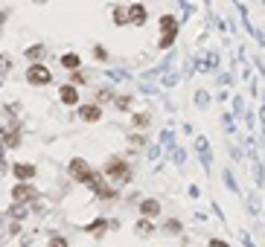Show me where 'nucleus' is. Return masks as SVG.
Wrapping results in <instances>:
<instances>
[{
    "instance_id": "obj_1",
    "label": "nucleus",
    "mask_w": 265,
    "mask_h": 247,
    "mask_svg": "<svg viewBox=\"0 0 265 247\" xmlns=\"http://www.w3.org/2000/svg\"><path fill=\"white\" fill-rule=\"evenodd\" d=\"M67 172H70V177H76L79 183H88V186H91L93 175H96V172H93L91 166H88V160H82V157H76V160H70Z\"/></svg>"
},
{
    "instance_id": "obj_2",
    "label": "nucleus",
    "mask_w": 265,
    "mask_h": 247,
    "mask_svg": "<svg viewBox=\"0 0 265 247\" xmlns=\"http://www.w3.org/2000/svg\"><path fill=\"white\" fill-rule=\"evenodd\" d=\"M105 172L111 175V180H114V183H126L128 177H131V172H128V166L123 163L120 157H111V160L105 163Z\"/></svg>"
},
{
    "instance_id": "obj_3",
    "label": "nucleus",
    "mask_w": 265,
    "mask_h": 247,
    "mask_svg": "<svg viewBox=\"0 0 265 247\" xmlns=\"http://www.w3.org/2000/svg\"><path fill=\"white\" fill-rule=\"evenodd\" d=\"M50 79H53V73L47 70L44 64H32V67L26 70V82L29 84H47Z\"/></svg>"
},
{
    "instance_id": "obj_4",
    "label": "nucleus",
    "mask_w": 265,
    "mask_h": 247,
    "mask_svg": "<svg viewBox=\"0 0 265 247\" xmlns=\"http://www.w3.org/2000/svg\"><path fill=\"white\" fill-rule=\"evenodd\" d=\"M146 18H149V12H146V6L143 3H134V6H128V24H146Z\"/></svg>"
},
{
    "instance_id": "obj_5",
    "label": "nucleus",
    "mask_w": 265,
    "mask_h": 247,
    "mask_svg": "<svg viewBox=\"0 0 265 247\" xmlns=\"http://www.w3.org/2000/svg\"><path fill=\"white\" fill-rule=\"evenodd\" d=\"M35 195V189L29 183H18V186H12V201L15 204H23V201H29Z\"/></svg>"
},
{
    "instance_id": "obj_6",
    "label": "nucleus",
    "mask_w": 265,
    "mask_h": 247,
    "mask_svg": "<svg viewBox=\"0 0 265 247\" xmlns=\"http://www.w3.org/2000/svg\"><path fill=\"white\" fill-rule=\"evenodd\" d=\"M12 172H15V177H18L21 183H26V180H32L35 177V166L32 163H15L12 166Z\"/></svg>"
},
{
    "instance_id": "obj_7",
    "label": "nucleus",
    "mask_w": 265,
    "mask_h": 247,
    "mask_svg": "<svg viewBox=\"0 0 265 247\" xmlns=\"http://www.w3.org/2000/svg\"><path fill=\"white\" fill-rule=\"evenodd\" d=\"M79 117L85 119V122H99V119H102V108L99 105H82Z\"/></svg>"
},
{
    "instance_id": "obj_8",
    "label": "nucleus",
    "mask_w": 265,
    "mask_h": 247,
    "mask_svg": "<svg viewBox=\"0 0 265 247\" xmlns=\"http://www.w3.org/2000/svg\"><path fill=\"white\" fill-rule=\"evenodd\" d=\"M58 96H61L64 105H76V102H79V90H76V84H64V87L58 90Z\"/></svg>"
},
{
    "instance_id": "obj_9",
    "label": "nucleus",
    "mask_w": 265,
    "mask_h": 247,
    "mask_svg": "<svg viewBox=\"0 0 265 247\" xmlns=\"http://www.w3.org/2000/svg\"><path fill=\"white\" fill-rule=\"evenodd\" d=\"M158 212H161V204H158L155 198H149V201L140 204V215H143V218H155Z\"/></svg>"
},
{
    "instance_id": "obj_10",
    "label": "nucleus",
    "mask_w": 265,
    "mask_h": 247,
    "mask_svg": "<svg viewBox=\"0 0 265 247\" xmlns=\"http://www.w3.org/2000/svg\"><path fill=\"white\" fill-rule=\"evenodd\" d=\"M161 29H163V35H172V32H178V24H175V18L163 15V18H161Z\"/></svg>"
},
{
    "instance_id": "obj_11",
    "label": "nucleus",
    "mask_w": 265,
    "mask_h": 247,
    "mask_svg": "<svg viewBox=\"0 0 265 247\" xmlns=\"http://www.w3.org/2000/svg\"><path fill=\"white\" fill-rule=\"evenodd\" d=\"M61 64L76 73V67H79V56H76V53H67V56H61Z\"/></svg>"
},
{
    "instance_id": "obj_12",
    "label": "nucleus",
    "mask_w": 265,
    "mask_h": 247,
    "mask_svg": "<svg viewBox=\"0 0 265 247\" xmlns=\"http://www.w3.org/2000/svg\"><path fill=\"white\" fill-rule=\"evenodd\" d=\"M44 53H47V50L41 47V44H35V47L26 50V59H44Z\"/></svg>"
},
{
    "instance_id": "obj_13",
    "label": "nucleus",
    "mask_w": 265,
    "mask_h": 247,
    "mask_svg": "<svg viewBox=\"0 0 265 247\" xmlns=\"http://www.w3.org/2000/svg\"><path fill=\"white\" fill-rule=\"evenodd\" d=\"M105 227H108V224L102 221V218H99V221H93V224H88V233H93V235H99L105 230Z\"/></svg>"
},
{
    "instance_id": "obj_14",
    "label": "nucleus",
    "mask_w": 265,
    "mask_h": 247,
    "mask_svg": "<svg viewBox=\"0 0 265 247\" xmlns=\"http://www.w3.org/2000/svg\"><path fill=\"white\" fill-rule=\"evenodd\" d=\"M12 70V59L9 56H0V76H6Z\"/></svg>"
},
{
    "instance_id": "obj_15",
    "label": "nucleus",
    "mask_w": 265,
    "mask_h": 247,
    "mask_svg": "<svg viewBox=\"0 0 265 247\" xmlns=\"http://www.w3.org/2000/svg\"><path fill=\"white\" fill-rule=\"evenodd\" d=\"M114 21H117L120 26H123V24H128V12H123V9L117 6V9H114Z\"/></svg>"
},
{
    "instance_id": "obj_16",
    "label": "nucleus",
    "mask_w": 265,
    "mask_h": 247,
    "mask_svg": "<svg viewBox=\"0 0 265 247\" xmlns=\"http://www.w3.org/2000/svg\"><path fill=\"white\" fill-rule=\"evenodd\" d=\"M134 230H137L140 235H149V233H152V224L143 218V221H137V227H134Z\"/></svg>"
},
{
    "instance_id": "obj_17",
    "label": "nucleus",
    "mask_w": 265,
    "mask_h": 247,
    "mask_svg": "<svg viewBox=\"0 0 265 247\" xmlns=\"http://www.w3.org/2000/svg\"><path fill=\"white\" fill-rule=\"evenodd\" d=\"M149 125V117L146 114H134V128H146Z\"/></svg>"
},
{
    "instance_id": "obj_18",
    "label": "nucleus",
    "mask_w": 265,
    "mask_h": 247,
    "mask_svg": "<svg viewBox=\"0 0 265 247\" xmlns=\"http://www.w3.org/2000/svg\"><path fill=\"white\" fill-rule=\"evenodd\" d=\"M50 247H70V244H67V238H61V235H53V238H50Z\"/></svg>"
},
{
    "instance_id": "obj_19",
    "label": "nucleus",
    "mask_w": 265,
    "mask_h": 247,
    "mask_svg": "<svg viewBox=\"0 0 265 247\" xmlns=\"http://www.w3.org/2000/svg\"><path fill=\"white\" fill-rule=\"evenodd\" d=\"M131 105V96H120V99H117V108H128Z\"/></svg>"
},
{
    "instance_id": "obj_20",
    "label": "nucleus",
    "mask_w": 265,
    "mask_h": 247,
    "mask_svg": "<svg viewBox=\"0 0 265 247\" xmlns=\"http://www.w3.org/2000/svg\"><path fill=\"white\" fill-rule=\"evenodd\" d=\"M181 230V224L178 221H166V233H178Z\"/></svg>"
},
{
    "instance_id": "obj_21",
    "label": "nucleus",
    "mask_w": 265,
    "mask_h": 247,
    "mask_svg": "<svg viewBox=\"0 0 265 247\" xmlns=\"http://www.w3.org/2000/svg\"><path fill=\"white\" fill-rule=\"evenodd\" d=\"M172 41H175V32H172V35H163V38H161V47L166 50L169 44H172Z\"/></svg>"
},
{
    "instance_id": "obj_22",
    "label": "nucleus",
    "mask_w": 265,
    "mask_h": 247,
    "mask_svg": "<svg viewBox=\"0 0 265 247\" xmlns=\"http://www.w3.org/2000/svg\"><path fill=\"white\" fill-rule=\"evenodd\" d=\"M210 247H228L224 241H219V238H210Z\"/></svg>"
},
{
    "instance_id": "obj_23",
    "label": "nucleus",
    "mask_w": 265,
    "mask_h": 247,
    "mask_svg": "<svg viewBox=\"0 0 265 247\" xmlns=\"http://www.w3.org/2000/svg\"><path fill=\"white\" fill-rule=\"evenodd\" d=\"M6 169H9V166H6V160H3V157H0V177L6 175Z\"/></svg>"
}]
</instances>
